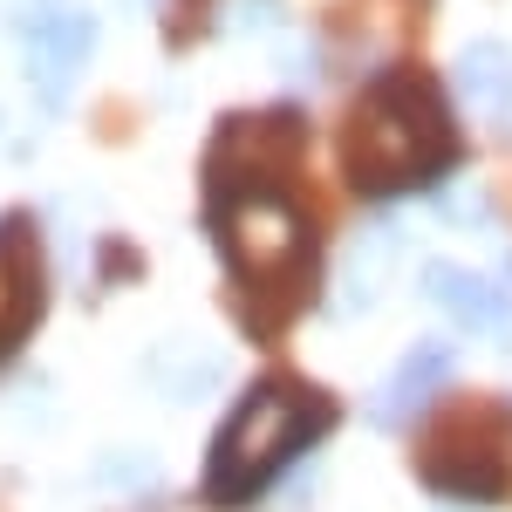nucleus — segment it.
Returning a JSON list of instances; mask_svg holds the SVG:
<instances>
[{"instance_id":"obj_8","label":"nucleus","mask_w":512,"mask_h":512,"mask_svg":"<svg viewBox=\"0 0 512 512\" xmlns=\"http://www.w3.org/2000/svg\"><path fill=\"white\" fill-rule=\"evenodd\" d=\"M451 342H417V349L396 362V376H390V390H383V424H403L410 410H424L444 383H451Z\"/></svg>"},{"instance_id":"obj_2","label":"nucleus","mask_w":512,"mask_h":512,"mask_svg":"<svg viewBox=\"0 0 512 512\" xmlns=\"http://www.w3.org/2000/svg\"><path fill=\"white\" fill-rule=\"evenodd\" d=\"M335 424V403L308 383H260L239 396V410L226 417V431L212 444V472L205 492L219 506H246L280 465H294L308 444H321V431Z\"/></svg>"},{"instance_id":"obj_6","label":"nucleus","mask_w":512,"mask_h":512,"mask_svg":"<svg viewBox=\"0 0 512 512\" xmlns=\"http://www.w3.org/2000/svg\"><path fill=\"white\" fill-rule=\"evenodd\" d=\"M35 315H41V253H35V226H28V219H7V226H0V355L28 342Z\"/></svg>"},{"instance_id":"obj_9","label":"nucleus","mask_w":512,"mask_h":512,"mask_svg":"<svg viewBox=\"0 0 512 512\" xmlns=\"http://www.w3.org/2000/svg\"><path fill=\"white\" fill-rule=\"evenodd\" d=\"M396 267V233H362L342 253V287H335V301H342V315H369V301L383 294V280Z\"/></svg>"},{"instance_id":"obj_5","label":"nucleus","mask_w":512,"mask_h":512,"mask_svg":"<svg viewBox=\"0 0 512 512\" xmlns=\"http://www.w3.org/2000/svg\"><path fill=\"white\" fill-rule=\"evenodd\" d=\"M28 69H35V89L41 103L55 110L62 96H69V82H76V69L89 62V48H96V28H89V14H76V7H48L41 21H28Z\"/></svg>"},{"instance_id":"obj_7","label":"nucleus","mask_w":512,"mask_h":512,"mask_svg":"<svg viewBox=\"0 0 512 512\" xmlns=\"http://www.w3.org/2000/svg\"><path fill=\"white\" fill-rule=\"evenodd\" d=\"M424 287H431V301L458 321V328L512 342V294H506V287L465 274V267H431V274H424Z\"/></svg>"},{"instance_id":"obj_3","label":"nucleus","mask_w":512,"mask_h":512,"mask_svg":"<svg viewBox=\"0 0 512 512\" xmlns=\"http://www.w3.org/2000/svg\"><path fill=\"white\" fill-rule=\"evenodd\" d=\"M219 239H226V260H233V274H239V294L253 308L280 301V321H287L294 301H308L315 239H308V219L280 192L219 198Z\"/></svg>"},{"instance_id":"obj_1","label":"nucleus","mask_w":512,"mask_h":512,"mask_svg":"<svg viewBox=\"0 0 512 512\" xmlns=\"http://www.w3.org/2000/svg\"><path fill=\"white\" fill-rule=\"evenodd\" d=\"M451 164V117L424 69H390L349 117V185L369 198L431 185Z\"/></svg>"},{"instance_id":"obj_10","label":"nucleus","mask_w":512,"mask_h":512,"mask_svg":"<svg viewBox=\"0 0 512 512\" xmlns=\"http://www.w3.org/2000/svg\"><path fill=\"white\" fill-rule=\"evenodd\" d=\"M458 89L472 96L478 110H512V48L499 41H472L465 55H458Z\"/></svg>"},{"instance_id":"obj_4","label":"nucleus","mask_w":512,"mask_h":512,"mask_svg":"<svg viewBox=\"0 0 512 512\" xmlns=\"http://www.w3.org/2000/svg\"><path fill=\"white\" fill-rule=\"evenodd\" d=\"M212 192L239 198V192H274L280 171L301 164V117L294 110H253V117L219 123L212 137Z\"/></svg>"}]
</instances>
